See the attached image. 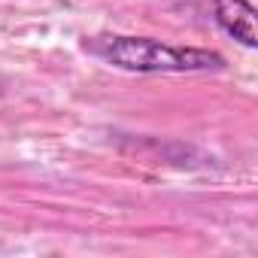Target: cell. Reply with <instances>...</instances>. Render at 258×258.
Returning a JSON list of instances; mask_svg holds the SVG:
<instances>
[{"instance_id":"6da1fadb","label":"cell","mask_w":258,"mask_h":258,"mask_svg":"<svg viewBox=\"0 0 258 258\" xmlns=\"http://www.w3.org/2000/svg\"><path fill=\"white\" fill-rule=\"evenodd\" d=\"M85 52L127 73H207L225 67V58L210 49L170 46L149 37H121V34L94 37L85 43Z\"/></svg>"},{"instance_id":"7a4b0ae2","label":"cell","mask_w":258,"mask_h":258,"mask_svg":"<svg viewBox=\"0 0 258 258\" xmlns=\"http://www.w3.org/2000/svg\"><path fill=\"white\" fill-rule=\"evenodd\" d=\"M216 22L228 37L255 49V10L249 0H216Z\"/></svg>"}]
</instances>
